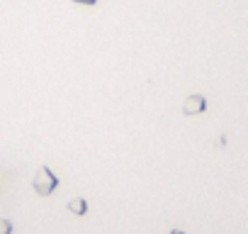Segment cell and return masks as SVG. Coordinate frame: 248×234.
Here are the masks:
<instances>
[{"mask_svg":"<svg viewBox=\"0 0 248 234\" xmlns=\"http://www.w3.org/2000/svg\"><path fill=\"white\" fill-rule=\"evenodd\" d=\"M0 234H13V222L10 219H0Z\"/></svg>","mask_w":248,"mask_h":234,"instance_id":"cell-4","label":"cell"},{"mask_svg":"<svg viewBox=\"0 0 248 234\" xmlns=\"http://www.w3.org/2000/svg\"><path fill=\"white\" fill-rule=\"evenodd\" d=\"M34 190H37V195H42V198H46V195H51L56 188H59V176L49 168V166H39L37 168V176H34Z\"/></svg>","mask_w":248,"mask_h":234,"instance_id":"cell-1","label":"cell"},{"mask_svg":"<svg viewBox=\"0 0 248 234\" xmlns=\"http://www.w3.org/2000/svg\"><path fill=\"white\" fill-rule=\"evenodd\" d=\"M207 110V98L204 95H187L183 100V115H200Z\"/></svg>","mask_w":248,"mask_h":234,"instance_id":"cell-2","label":"cell"},{"mask_svg":"<svg viewBox=\"0 0 248 234\" xmlns=\"http://www.w3.org/2000/svg\"><path fill=\"white\" fill-rule=\"evenodd\" d=\"M68 212H73V215H78V217H83V215H88V200L83 198V195H78V198H73V200H68Z\"/></svg>","mask_w":248,"mask_h":234,"instance_id":"cell-3","label":"cell"},{"mask_svg":"<svg viewBox=\"0 0 248 234\" xmlns=\"http://www.w3.org/2000/svg\"><path fill=\"white\" fill-rule=\"evenodd\" d=\"M71 3H76V5H95L97 0H71Z\"/></svg>","mask_w":248,"mask_h":234,"instance_id":"cell-5","label":"cell"},{"mask_svg":"<svg viewBox=\"0 0 248 234\" xmlns=\"http://www.w3.org/2000/svg\"><path fill=\"white\" fill-rule=\"evenodd\" d=\"M170 234H185L183 229H170Z\"/></svg>","mask_w":248,"mask_h":234,"instance_id":"cell-6","label":"cell"}]
</instances>
